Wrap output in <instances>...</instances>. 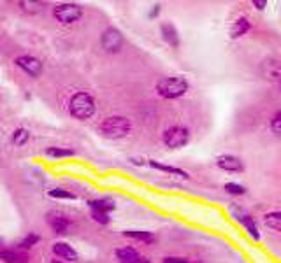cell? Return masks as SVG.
Returning a JSON list of instances; mask_svg holds the SVG:
<instances>
[{"label":"cell","instance_id":"obj_8","mask_svg":"<svg viewBox=\"0 0 281 263\" xmlns=\"http://www.w3.org/2000/svg\"><path fill=\"white\" fill-rule=\"evenodd\" d=\"M46 219H48V224L51 227V230L55 232L56 235H65L72 224L69 218L58 214V212H49L46 216Z\"/></svg>","mask_w":281,"mask_h":263},{"label":"cell","instance_id":"obj_30","mask_svg":"<svg viewBox=\"0 0 281 263\" xmlns=\"http://www.w3.org/2000/svg\"><path fill=\"white\" fill-rule=\"evenodd\" d=\"M160 13V6H155V9H153V13H151V18L153 16H157V14Z\"/></svg>","mask_w":281,"mask_h":263},{"label":"cell","instance_id":"obj_27","mask_svg":"<svg viewBox=\"0 0 281 263\" xmlns=\"http://www.w3.org/2000/svg\"><path fill=\"white\" fill-rule=\"evenodd\" d=\"M271 128H272V132L281 133V110L271 120Z\"/></svg>","mask_w":281,"mask_h":263},{"label":"cell","instance_id":"obj_19","mask_svg":"<svg viewBox=\"0 0 281 263\" xmlns=\"http://www.w3.org/2000/svg\"><path fill=\"white\" fill-rule=\"evenodd\" d=\"M237 219L242 223V227L246 228V230L252 234V237L253 239H260V234H258V228H257V224H255V219L252 218V216H248V214H237Z\"/></svg>","mask_w":281,"mask_h":263},{"label":"cell","instance_id":"obj_13","mask_svg":"<svg viewBox=\"0 0 281 263\" xmlns=\"http://www.w3.org/2000/svg\"><path fill=\"white\" fill-rule=\"evenodd\" d=\"M116 258H118V261L120 263H137L140 258V254H139V251L137 249H134V247H120V249H116Z\"/></svg>","mask_w":281,"mask_h":263},{"label":"cell","instance_id":"obj_28","mask_svg":"<svg viewBox=\"0 0 281 263\" xmlns=\"http://www.w3.org/2000/svg\"><path fill=\"white\" fill-rule=\"evenodd\" d=\"M162 263H188L187 260H183V258H176V256H167L164 258V261Z\"/></svg>","mask_w":281,"mask_h":263},{"label":"cell","instance_id":"obj_17","mask_svg":"<svg viewBox=\"0 0 281 263\" xmlns=\"http://www.w3.org/2000/svg\"><path fill=\"white\" fill-rule=\"evenodd\" d=\"M44 155L49 158H71V156H76V151L65 146H49L44 149Z\"/></svg>","mask_w":281,"mask_h":263},{"label":"cell","instance_id":"obj_31","mask_svg":"<svg viewBox=\"0 0 281 263\" xmlns=\"http://www.w3.org/2000/svg\"><path fill=\"white\" fill-rule=\"evenodd\" d=\"M137 263H151V261L148 260V258H140V260H139Z\"/></svg>","mask_w":281,"mask_h":263},{"label":"cell","instance_id":"obj_21","mask_svg":"<svg viewBox=\"0 0 281 263\" xmlns=\"http://www.w3.org/2000/svg\"><path fill=\"white\" fill-rule=\"evenodd\" d=\"M20 7H21V11H25V13H28V14H37V13H41V11H44L46 4L37 2V0H21Z\"/></svg>","mask_w":281,"mask_h":263},{"label":"cell","instance_id":"obj_5","mask_svg":"<svg viewBox=\"0 0 281 263\" xmlns=\"http://www.w3.org/2000/svg\"><path fill=\"white\" fill-rule=\"evenodd\" d=\"M164 144L170 149H180V147L187 146L190 140V132L185 127H170L164 132Z\"/></svg>","mask_w":281,"mask_h":263},{"label":"cell","instance_id":"obj_16","mask_svg":"<svg viewBox=\"0 0 281 263\" xmlns=\"http://www.w3.org/2000/svg\"><path fill=\"white\" fill-rule=\"evenodd\" d=\"M146 165L153 167V169H157V170H162V172L178 175V177H183V179L190 177V175L185 172V170L178 169V167H172V165H165V163H160V162H157V160H146Z\"/></svg>","mask_w":281,"mask_h":263},{"label":"cell","instance_id":"obj_7","mask_svg":"<svg viewBox=\"0 0 281 263\" xmlns=\"http://www.w3.org/2000/svg\"><path fill=\"white\" fill-rule=\"evenodd\" d=\"M14 63H16V67H20L25 74H28L30 78H39V76L43 74V68H44L43 62H41L37 56H32V55L18 56V58L14 60Z\"/></svg>","mask_w":281,"mask_h":263},{"label":"cell","instance_id":"obj_6","mask_svg":"<svg viewBox=\"0 0 281 263\" xmlns=\"http://www.w3.org/2000/svg\"><path fill=\"white\" fill-rule=\"evenodd\" d=\"M100 44H102V49L108 53H118L123 46V35H121L120 30L113 28H106L100 35Z\"/></svg>","mask_w":281,"mask_h":263},{"label":"cell","instance_id":"obj_22","mask_svg":"<svg viewBox=\"0 0 281 263\" xmlns=\"http://www.w3.org/2000/svg\"><path fill=\"white\" fill-rule=\"evenodd\" d=\"M11 140H13V144L14 146H18V147L25 146V144L30 140V132L23 127L16 128V130L13 132V135H11Z\"/></svg>","mask_w":281,"mask_h":263},{"label":"cell","instance_id":"obj_32","mask_svg":"<svg viewBox=\"0 0 281 263\" xmlns=\"http://www.w3.org/2000/svg\"><path fill=\"white\" fill-rule=\"evenodd\" d=\"M51 263H67V261H62V260H58V258H56V260H53Z\"/></svg>","mask_w":281,"mask_h":263},{"label":"cell","instance_id":"obj_10","mask_svg":"<svg viewBox=\"0 0 281 263\" xmlns=\"http://www.w3.org/2000/svg\"><path fill=\"white\" fill-rule=\"evenodd\" d=\"M216 165L220 169L227 170V172H241L242 170V162L237 158V156L232 155H222L216 158Z\"/></svg>","mask_w":281,"mask_h":263},{"label":"cell","instance_id":"obj_12","mask_svg":"<svg viewBox=\"0 0 281 263\" xmlns=\"http://www.w3.org/2000/svg\"><path fill=\"white\" fill-rule=\"evenodd\" d=\"M160 32H162V39H164L170 48H178V46H180V35H178V30L172 23H162Z\"/></svg>","mask_w":281,"mask_h":263},{"label":"cell","instance_id":"obj_2","mask_svg":"<svg viewBox=\"0 0 281 263\" xmlns=\"http://www.w3.org/2000/svg\"><path fill=\"white\" fill-rule=\"evenodd\" d=\"M98 130L108 139H123L130 133L132 123L125 116H109L98 125Z\"/></svg>","mask_w":281,"mask_h":263},{"label":"cell","instance_id":"obj_20","mask_svg":"<svg viewBox=\"0 0 281 263\" xmlns=\"http://www.w3.org/2000/svg\"><path fill=\"white\" fill-rule=\"evenodd\" d=\"M264 223L267 228L274 232H281V212L278 211H272V212H267L264 216Z\"/></svg>","mask_w":281,"mask_h":263},{"label":"cell","instance_id":"obj_33","mask_svg":"<svg viewBox=\"0 0 281 263\" xmlns=\"http://www.w3.org/2000/svg\"><path fill=\"white\" fill-rule=\"evenodd\" d=\"M0 247H4V237H0Z\"/></svg>","mask_w":281,"mask_h":263},{"label":"cell","instance_id":"obj_14","mask_svg":"<svg viewBox=\"0 0 281 263\" xmlns=\"http://www.w3.org/2000/svg\"><path fill=\"white\" fill-rule=\"evenodd\" d=\"M86 204H88V207L92 211H100V212H106V214H109V212L116 209V204L111 198H92Z\"/></svg>","mask_w":281,"mask_h":263},{"label":"cell","instance_id":"obj_23","mask_svg":"<svg viewBox=\"0 0 281 263\" xmlns=\"http://www.w3.org/2000/svg\"><path fill=\"white\" fill-rule=\"evenodd\" d=\"M41 241V237L36 234V232H32V234H28V235H25L23 237V241H21L20 244H18V249L20 251H23V253H26L28 249H32L33 246H37Z\"/></svg>","mask_w":281,"mask_h":263},{"label":"cell","instance_id":"obj_9","mask_svg":"<svg viewBox=\"0 0 281 263\" xmlns=\"http://www.w3.org/2000/svg\"><path fill=\"white\" fill-rule=\"evenodd\" d=\"M53 254H55L58 260L67 261V263H74L79 260L76 249L67 242H55L53 244Z\"/></svg>","mask_w":281,"mask_h":263},{"label":"cell","instance_id":"obj_24","mask_svg":"<svg viewBox=\"0 0 281 263\" xmlns=\"http://www.w3.org/2000/svg\"><path fill=\"white\" fill-rule=\"evenodd\" d=\"M48 195L51 198H56V200H76L78 198L76 193H72L65 188H53L48 192Z\"/></svg>","mask_w":281,"mask_h":263},{"label":"cell","instance_id":"obj_18","mask_svg":"<svg viewBox=\"0 0 281 263\" xmlns=\"http://www.w3.org/2000/svg\"><path fill=\"white\" fill-rule=\"evenodd\" d=\"M123 235L128 239H134V241L144 242V244L155 242V235L151 234V232H146V230H125Z\"/></svg>","mask_w":281,"mask_h":263},{"label":"cell","instance_id":"obj_26","mask_svg":"<svg viewBox=\"0 0 281 263\" xmlns=\"http://www.w3.org/2000/svg\"><path fill=\"white\" fill-rule=\"evenodd\" d=\"M92 218L95 223L98 224H109L111 223V218H109V214H106V212H100V211H92Z\"/></svg>","mask_w":281,"mask_h":263},{"label":"cell","instance_id":"obj_25","mask_svg":"<svg viewBox=\"0 0 281 263\" xmlns=\"http://www.w3.org/2000/svg\"><path fill=\"white\" fill-rule=\"evenodd\" d=\"M225 192L230 193V195H244L246 193V188L237 182H227L225 184Z\"/></svg>","mask_w":281,"mask_h":263},{"label":"cell","instance_id":"obj_11","mask_svg":"<svg viewBox=\"0 0 281 263\" xmlns=\"http://www.w3.org/2000/svg\"><path fill=\"white\" fill-rule=\"evenodd\" d=\"M0 260L4 263H28L30 256L20 249H4L0 251Z\"/></svg>","mask_w":281,"mask_h":263},{"label":"cell","instance_id":"obj_4","mask_svg":"<svg viewBox=\"0 0 281 263\" xmlns=\"http://www.w3.org/2000/svg\"><path fill=\"white\" fill-rule=\"evenodd\" d=\"M53 18L62 25H72L83 18V7L79 4L63 2L53 7Z\"/></svg>","mask_w":281,"mask_h":263},{"label":"cell","instance_id":"obj_3","mask_svg":"<svg viewBox=\"0 0 281 263\" xmlns=\"http://www.w3.org/2000/svg\"><path fill=\"white\" fill-rule=\"evenodd\" d=\"M157 91L164 98H180L188 91V83L185 78H164L158 81Z\"/></svg>","mask_w":281,"mask_h":263},{"label":"cell","instance_id":"obj_1","mask_svg":"<svg viewBox=\"0 0 281 263\" xmlns=\"http://www.w3.org/2000/svg\"><path fill=\"white\" fill-rule=\"evenodd\" d=\"M95 109H97L95 98L88 91H78V93L72 95L69 100V114L79 121L90 120L95 114Z\"/></svg>","mask_w":281,"mask_h":263},{"label":"cell","instance_id":"obj_29","mask_svg":"<svg viewBox=\"0 0 281 263\" xmlns=\"http://www.w3.org/2000/svg\"><path fill=\"white\" fill-rule=\"evenodd\" d=\"M253 6H255L257 9H264V7L267 6V2H265V0H262V2H260V0H255V2H253Z\"/></svg>","mask_w":281,"mask_h":263},{"label":"cell","instance_id":"obj_15","mask_svg":"<svg viewBox=\"0 0 281 263\" xmlns=\"http://www.w3.org/2000/svg\"><path fill=\"white\" fill-rule=\"evenodd\" d=\"M250 28H252V23H250L248 18H244V16L237 18V20L232 23V26H230V39H239V37L244 35Z\"/></svg>","mask_w":281,"mask_h":263}]
</instances>
